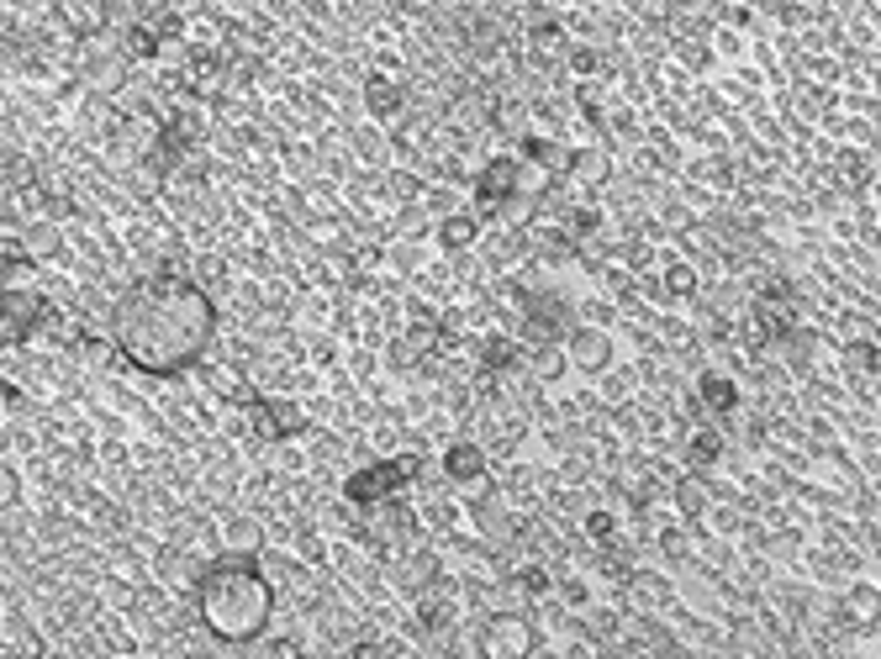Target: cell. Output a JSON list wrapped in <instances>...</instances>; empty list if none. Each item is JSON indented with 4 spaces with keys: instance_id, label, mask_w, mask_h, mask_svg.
<instances>
[{
    "instance_id": "cell-1",
    "label": "cell",
    "mask_w": 881,
    "mask_h": 659,
    "mask_svg": "<svg viewBox=\"0 0 881 659\" xmlns=\"http://www.w3.org/2000/svg\"><path fill=\"white\" fill-rule=\"evenodd\" d=\"M216 322L222 311L195 280L153 275V280L121 290V301L112 307V343L138 375L174 380L206 359Z\"/></svg>"
},
{
    "instance_id": "cell-2",
    "label": "cell",
    "mask_w": 881,
    "mask_h": 659,
    "mask_svg": "<svg viewBox=\"0 0 881 659\" xmlns=\"http://www.w3.org/2000/svg\"><path fill=\"white\" fill-rule=\"evenodd\" d=\"M195 613L216 644H254L275 617V581L254 554H222L195 581Z\"/></svg>"
},
{
    "instance_id": "cell-3",
    "label": "cell",
    "mask_w": 881,
    "mask_h": 659,
    "mask_svg": "<svg viewBox=\"0 0 881 659\" xmlns=\"http://www.w3.org/2000/svg\"><path fill=\"white\" fill-rule=\"evenodd\" d=\"M417 459L412 454H396V459H375V465H364V470H354L349 480H343V501L349 507H381V501H391V496H402L412 480H417Z\"/></svg>"
},
{
    "instance_id": "cell-4",
    "label": "cell",
    "mask_w": 881,
    "mask_h": 659,
    "mask_svg": "<svg viewBox=\"0 0 881 659\" xmlns=\"http://www.w3.org/2000/svg\"><path fill=\"white\" fill-rule=\"evenodd\" d=\"M528 180V159H512V153H497L476 169V212L480 216H497L518 201V190Z\"/></svg>"
},
{
    "instance_id": "cell-5",
    "label": "cell",
    "mask_w": 881,
    "mask_h": 659,
    "mask_svg": "<svg viewBox=\"0 0 881 659\" xmlns=\"http://www.w3.org/2000/svg\"><path fill=\"white\" fill-rule=\"evenodd\" d=\"M195 138H201V121H195L191 111H174V117H164V127H159L153 148L144 153V169H148V174H174V169H180V153H191Z\"/></svg>"
},
{
    "instance_id": "cell-6",
    "label": "cell",
    "mask_w": 881,
    "mask_h": 659,
    "mask_svg": "<svg viewBox=\"0 0 881 659\" xmlns=\"http://www.w3.org/2000/svg\"><path fill=\"white\" fill-rule=\"evenodd\" d=\"M539 649V634H533V623L518 613H497L486 617V628H480V655L486 659H523Z\"/></svg>"
},
{
    "instance_id": "cell-7",
    "label": "cell",
    "mask_w": 881,
    "mask_h": 659,
    "mask_svg": "<svg viewBox=\"0 0 881 659\" xmlns=\"http://www.w3.org/2000/svg\"><path fill=\"white\" fill-rule=\"evenodd\" d=\"M248 401V417H254V433L269 438V444H286V438H301L307 433V412L286 396H243Z\"/></svg>"
},
{
    "instance_id": "cell-8",
    "label": "cell",
    "mask_w": 881,
    "mask_h": 659,
    "mask_svg": "<svg viewBox=\"0 0 881 659\" xmlns=\"http://www.w3.org/2000/svg\"><path fill=\"white\" fill-rule=\"evenodd\" d=\"M438 470H444V480H449L454 491H480V486L491 480V459H486V448H480V444L459 438V444L444 448Z\"/></svg>"
},
{
    "instance_id": "cell-9",
    "label": "cell",
    "mask_w": 881,
    "mask_h": 659,
    "mask_svg": "<svg viewBox=\"0 0 881 659\" xmlns=\"http://www.w3.org/2000/svg\"><path fill=\"white\" fill-rule=\"evenodd\" d=\"M49 317H53V307L43 296H32L22 285H6V343H26Z\"/></svg>"
},
{
    "instance_id": "cell-10",
    "label": "cell",
    "mask_w": 881,
    "mask_h": 659,
    "mask_svg": "<svg viewBox=\"0 0 881 659\" xmlns=\"http://www.w3.org/2000/svg\"><path fill=\"white\" fill-rule=\"evenodd\" d=\"M359 100H364V111H370L375 121H396L406 111V85L402 79H391V74H370L364 91H359Z\"/></svg>"
},
{
    "instance_id": "cell-11",
    "label": "cell",
    "mask_w": 881,
    "mask_h": 659,
    "mask_svg": "<svg viewBox=\"0 0 881 659\" xmlns=\"http://www.w3.org/2000/svg\"><path fill=\"white\" fill-rule=\"evenodd\" d=\"M755 322H761V332L771 338V343H786V338L797 332V311L786 307V285L761 290V301H755Z\"/></svg>"
},
{
    "instance_id": "cell-12",
    "label": "cell",
    "mask_w": 881,
    "mask_h": 659,
    "mask_svg": "<svg viewBox=\"0 0 881 659\" xmlns=\"http://www.w3.org/2000/svg\"><path fill=\"white\" fill-rule=\"evenodd\" d=\"M697 406H702L708 417H734L739 412V380L708 370V375L697 380Z\"/></svg>"
},
{
    "instance_id": "cell-13",
    "label": "cell",
    "mask_w": 881,
    "mask_h": 659,
    "mask_svg": "<svg viewBox=\"0 0 881 659\" xmlns=\"http://www.w3.org/2000/svg\"><path fill=\"white\" fill-rule=\"evenodd\" d=\"M571 364H575V370H586V375L607 370V364H613V338H607L602 328L571 332Z\"/></svg>"
},
{
    "instance_id": "cell-14",
    "label": "cell",
    "mask_w": 881,
    "mask_h": 659,
    "mask_svg": "<svg viewBox=\"0 0 881 659\" xmlns=\"http://www.w3.org/2000/svg\"><path fill=\"white\" fill-rule=\"evenodd\" d=\"M839 617H845L850 628H860V634L881 628V586H850L845 602H839Z\"/></svg>"
},
{
    "instance_id": "cell-15",
    "label": "cell",
    "mask_w": 881,
    "mask_h": 659,
    "mask_svg": "<svg viewBox=\"0 0 881 659\" xmlns=\"http://www.w3.org/2000/svg\"><path fill=\"white\" fill-rule=\"evenodd\" d=\"M518 159H528L533 169H544V174H565L571 169V148L554 138H539V132H528L523 142H518Z\"/></svg>"
},
{
    "instance_id": "cell-16",
    "label": "cell",
    "mask_w": 881,
    "mask_h": 659,
    "mask_svg": "<svg viewBox=\"0 0 881 659\" xmlns=\"http://www.w3.org/2000/svg\"><path fill=\"white\" fill-rule=\"evenodd\" d=\"M476 237H480V212H449L444 222H438V243H444L449 254L470 248Z\"/></svg>"
},
{
    "instance_id": "cell-17",
    "label": "cell",
    "mask_w": 881,
    "mask_h": 659,
    "mask_svg": "<svg viewBox=\"0 0 881 659\" xmlns=\"http://www.w3.org/2000/svg\"><path fill=\"white\" fill-rule=\"evenodd\" d=\"M723 448H729V438L723 433H713V427H697L687 438V459L697 465V470H713L718 459H723Z\"/></svg>"
},
{
    "instance_id": "cell-18",
    "label": "cell",
    "mask_w": 881,
    "mask_h": 659,
    "mask_svg": "<svg viewBox=\"0 0 881 659\" xmlns=\"http://www.w3.org/2000/svg\"><path fill=\"white\" fill-rule=\"evenodd\" d=\"M454 623V602L449 596H438V591H428L423 602H417V628H428V634H444Z\"/></svg>"
},
{
    "instance_id": "cell-19",
    "label": "cell",
    "mask_w": 881,
    "mask_h": 659,
    "mask_svg": "<svg viewBox=\"0 0 881 659\" xmlns=\"http://www.w3.org/2000/svg\"><path fill=\"white\" fill-rule=\"evenodd\" d=\"M476 364L486 375H501V370H512L518 364V343H507V338H486L476 353Z\"/></svg>"
},
{
    "instance_id": "cell-20",
    "label": "cell",
    "mask_w": 881,
    "mask_h": 659,
    "mask_svg": "<svg viewBox=\"0 0 881 659\" xmlns=\"http://www.w3.org/2000/svg\"><path fill=\"white\" fill-rule=\"evenodd\" d=\"M708 480H702V475H687V480H681V486H676V507H681V518H702V512H708Z\"/></svg>"
},
{
    "instance_id": "cell-21",
    "label": "cell",
    "mask_w": 881,
    "mask_h": 659,
    "mask_svg": "<svg viewBox=\"0 0 881 659\" xmlns=\"http://www.w3.org/2000/svg\"><path fill=\"white\" fill-rule=\"evenodd\" d=\"M216 74H222V53H195L191 64H185V85L191 91H212Z\"/></svg>"
},
{
    "instance_id": "cell-22",
    "label": "cell",
    "mask_w": 881,
    "mask_h": 659,
    "mask_svg": "<svg viewBox=\"0 0 881 659\" xmlns=\"http://www.w3.org/2000/svg\"><path fill=\"white\" fill-rule=\"evenodd\" d=\"M159 43H164V32L153 22L127 26V53H132V59H159Z\"/></svg>"
},
{
    "instance_id": "cell-23",
    "label": "cell",
    "mask_w": 881,
    "mask_h": 659,
    "mask_svg": "<svg viewBox=\"0 0 881 659\" xmlns=\"http://www.w3.org/2000/svg\"><path fill=\"white\" fill-rule=\"evenodd\" d=\"M666 296H670V301H687V296H697V269H691L687 259H670L666 264Z\"/></svg>"
},
{
    "instance_id": "cell-24",
    "label": "cell",
    "mask_w": 881,
    "mask_h": 659,
    "mask_svg": "<svg viewBox=\"0 0 881 659\" xmlns=\"http://www.w3.org/2000/svg\"><path fill=\"white\" fill-rule=\"evenodd\" d=\"M0 264H6V285H17L26 269H38V264H32V254H26L22 243H11V237H6V248H0Z\"/></svg>"
},
{
    "instance_id": "cell-25",
    "label": "cell",
    "mask_w": 881,
    "mask_h": 659,
    "mask_svg": "<svg viewBox=\"0 0 881 659\" xmlns=\"http://www.w3.org/2000/svg\"><path fill=\"white\" fill-rule=\"evenodd\" d=\"M565 64H571V74H575V79H596V74H602V53H596L592 43H575V47H571V59H565Z\"/></svg>"
},
{
    "instance_id": "cell-26",
    "label": "cell",
    "mask_w": 881,
    "mask_h": 659,
    "mask_svg": "<svg viewBox=\"0 0 881 659\" xmlns=\"http://www.w3.org/2000/svg\"><path fill=\"white\" fill-rule=\"evenodd\" d=\"M586 539L613 543V539H618V518H613V512H602V507H596V512H586Z\"/></svg>"
},
{
    "instance_id": "cell-27",
    "label": "cell",
    "mask_w": 881,
    "mask_h": 659,
    "mask_svg": "<svg viewBox=\"0 0 881 659\" xmlns=\"http://www.w3.org/2000/svg\"><path fill=\"white\" fill-rule=\"evenodd\" d=\"M592 233H602V212H592V206L571 212V237H575V243H586Z\"/></svg>"
},
{
    "instance_id": "cell-28",
    "label": "cell",
    "mask_w": 881,
    "mask_h": 659,
    "mask_svg": "<svg viewBox=\"0 0 881 659\" xmlns=\"http://www.w3.org/2000/svg\"><path fill=\"white\" fill-rule=\"evenodd\" d=\"M533 47H565V32L554 22H539L533 26Z\"/></svg>"
},
{
    "instance_id": "cell-29",
    "label": "cell",
    "mask_w": 881,
    "mask_h": 659,
    "mask_svg": "<svg viewBox=\"0 0 881 659\" xmlns=\"http://www.w3.org/2000/svg\"><path fill=\"white\" fill-rule=\"evenodd\" d=\"M581 117L592 121V127H602V100H596V91H592V85L581 91Z\"/></svg>"
},
{
    "instance_id": "cell-30",
    "label": "cell",
    "mask_w": 881,
    "mask_h": 659,
    "mask_svg": "<svg viewBox=\"0 0 881 659\" xmlns=\"http://www.w3.org/2000/svg\"><path fill=\"white\" fill-rule=\"evenodd\" d=\"M523 591H528V596H544V591H549V575H544L539 565H528V570H523Z\"/></svg>"
},
{
    "instance_id": "cell-31",
    "label": "cell",
    "mask_w": 881,
    "mask_h": 659,
    "mask_svg": "<svg viewBox=\"0 0 881 659\" xmlns=\"http://www.w3.org/2000/svg\"><path fill=\"white\" fill-rule=\"evenodd\" d=\"M0 406H6V412H22V406H26L22 385H11V380H6V385H0Z\"/></svg>"
},
{
    "instance_id": "cell-32",
    "label": "cell",
    "mask_w": 881,
    "mask_h": 659,
    "mask_svg": "<svg viewBox=\"0 0 881 659\" xmlns=\"http://www.w3.org/2000/svg\"><path fill=\"white\" fill-rule=\"evenodd\" d=\"M153 26L164 32V43H169V38H180V32H185V22H180L174 11H164V17H153Z\"/></svg>"
},
{
    "instance_id": "cell-33",
    "label": "cell",
    "mask_w": 881,
    "mask_h": 659,
    "mask_svg": "<svg viewBox=\"0 0 881 659\" xmlns=\"http://www.w3.org/2000/svg\"><path fill=\"white\" fill-rule=\"evenodd\" d=\"M713 47H718V53H729V59H734V53H739V32H729V26H723V32L713 38Z\"/></svg>"
},
{
    "instance_id": "cell-34",
    "label": "cell",
    "mask_w": 881,
    "mask_h": 659,
    "mask_svg": "<svg viewBox=\"0 0 881 659\" xmlns=\"http://www.w3.org/2000/svg\"><path fill=\"white\" fill-rule=\"evenodd\" d=\"M850 359H856V364H877L881 353L871 349V343H850Z\"/></svg>"
}]
</instances>
